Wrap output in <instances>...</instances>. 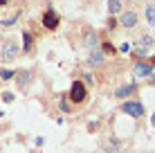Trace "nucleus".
Instances as JSON below:
<instances>
[{"label": "nucleus", "mask_w": 155, "mask_h": 153, "mask_svg": "<svg viewBox=\"0 0 155 153\" xmlns=\"http://www.w3.org/2000/svg\"><path fill=\"white\" fill-rule=\"evenodd\" d=\"M119 110H124L128 117H135V119H142L146 115V108H144L142 101H124Z\"/></svg>", "instance_id": "obj_1"}, {"label": "nucleus", "mask_w": 155, "mask_h": 153, "mask_svg": "<svg viewBox=\"0 0 155 153\" xmlns=\"http://www.w3.org/2000/svg\"><path fill=\"white\" fill-rule=\"evenodd\" d=\"M88 99V88H85L83 81H74L72 88H70V101L74 104H83Z\"/></svg>", "instance_id": "obj_2"}, {"label": "nucleus", "mask_w": 155, "mask_h": 153, "mask_svg": "<svg viewBox=\"0 0 155 153\" xmlns=\"http://www.w3.org/2000/svg\"><path fill=\"white\" fill-rule=\"evenodd\" d=\"M137 23H140V14L135 12V9H124L119 16V25L124 29H133V27H137Z\"/></svg>", "instance_id": "obj_3"}, {"label": "nucleus", "mask_w": 155, "mask_h": 153, "mask_svg": "<svg viewBox=\"0 0 155 153\" xmlns=\"http://www.w3.org/2000/svg\"><path fill=\"white\" fill-rule=\"evenodd\" d=\"M133 72H135V77H140V79H151L153 72H155V68L148 61H137L135 68H133Z\"/></svg>", "instance_id": "obj_4"}, {"label": "nucleus", "mask_w": 155, "mask_h": 153, "mask_svg": "<svg viewBox=\"0 0 155 153\" xmlns=\"http://www.w3.org/2000/svg\"><path fill=\"white\" fill-rule=\"evenodd\" d=\"M58 25H61V18H58V14L52 12V9H47V12L43 14V27L50 29V32H54V29H58Z\"/></svg>", "instance_id": "obj_5"}, {"label": "nucleus", "mask_w": 155, "mask_h": 153, "mask_svg": "<svg viewBox=\"0 0 155 153\" xmlns=\"http://www.w3.org/2000/svg\"><path fill=\"white\" fill-rule=\"evenodd\" d=\"M18 52H20V47H18V43H16L14 38H9L7 43H5V47H2V56H5V61H14L16 56H18Z\"/></svg>", "instance_id": "obj_6"}, {"label": "nucleus", "mask_w": 155, "mask_h": 153, "mask_svg": "<svg viewBox=\"0 0 155 153\" xmlns=\"http://www.w3.org/2000/svg\"><path fill=\"white\" fill-rule=\"evenodd\" d=\"M106 59V54H104V50H90V54H88V65L90 68H97L101 65Z\"/></svg>", "instance_id": "obj_7"}, {"label": "nucleus", "mask_w": 155, "mask_h": 153, "mask_svg": "<svg viewBox=\"0 0 155 153\" xmlns=\"http://www.w3.org/2000/svg\"><path fill=\"white\" fill-rule=\"evenodd\" d=\"M31 79H34V75H31L29 70H20L16 72V83H18V88H27L31 83Z\"/></svg>", "instance_id": "obj_8"}, {"label": "nucleus", "mask_w": 155, "mask_h": 153, "mask_svg": "<svg viewBox=\"0 0 155 153\" xmlns=\"http://www.w3.org/2000/svg\"><path fill=\"white\" fill-rule=\"evenodd\" d=\"M133 92H137V86L135 83H126V86H119L115 90V97L117 99H126V97H130Z\"/></svg>", "instance_id": "obj_9"}, {"label": "nucleus", "mask_w": 155, "mask_h": 153, "mask_svg": "<svg viewBox=\"0 0 155 153\" xmlns=\"http://www.w3.org/2000/svg\"><path fill=\"white\" fill-rule=\"evenodd\" d=\"M155 45V36L148 34V32H144V34L137 36V47H144V50H148V47Z\"/></svg>", "instance_id": "obj_10"}, {"label": "nucleus", "mask_w": 155, "mask_h": 153, "mask_svg": "<svg viewBox=\"0 0 155 153\" xmlns=\"http://www.w3.org/2000/svg\"><path fill=\"white\" fill-rule=\"evenodd\" d=\"M144 18H146V23L155 27V2H146L144 5Z\"/></svg>", "instance_id": "obj_11"}, {"label": "nucleus", "mask_w": 155, "mask_h": 153, "mask_svg": "<svg viewBox=\"0 0 155 153\" xmlns=\"http://www.w3.org/2000/svg\"><path fill=\"white\" fill-rule=\"evenodd\" d=\"M97 43H99V38H97V34H94V32H88V34L83 36V45L90 47V50H97Z\"/></svg>", "instance_id": "obj_12"}, {"label": "nucleus", "mask_w": 155, "mask_h": 153, "mask_svg": "<svg viewBox=\"0 0 155 153\" xmlns=\"http://www.w3.org/2000/svg\"><path fill=\"white\" fill-rule=\"evenodd\" d=\"M124 12V5H121V0H108V14L110 16H117Z\"/></svg>", "instance_id": "obj_13"}, {"label": "nucleus", "mask_w": 155, "mask_h": 153, "mask_svg": "<svg viewBox=\"0 0 155 153\" xmlns=\"http://www.w3.org/2000/svg\"><path fill=\"white\" fill-rule=\"evenodd\" d=\"M130 56H133V59H135V61H144V59H146V56H148V50H144V47H133V50H130Z\"/></svg>", "instance_id": "obj_14"}, {"label": "nucleus", "mask_w": 155, "mask_h": 153, "mask_svg": "<svg viewBox=\"0 0 155 153\" xmlns=\"http://www.w3.org/2000/svg\"><path fill=\"white\" fill-rule=\"evenodd\" d=\"M18 23V12H16L14 16H9V18H2L0 20V25H2V27H12V25H16Z\"/></svg>", "instance_id": "obj_15"}, {"label": "nucleus", "mask_w": 155, "mask_h": 153, "mask_svg": "<svg viewBox=\"0 0 155 153\" xmlns=\"http://www.w3.org/2000/svg\"><path fill=\"white\" fill-rule=\"evenodd\" d=\"M23 50L25 52H31V34H29V32H25V34H23Z\"/></svg>", "instance_id": "obj_16"}, {"label": "nucleus", "mask_w": 155, "mask_h": 153, "mask_svg": "<svg viewBox=\"0 0 155 153\" xmlns=\"http://www.w3.org/2000/svg\"><path fill=\"white\" fill-rule=\"evenodd\" d=\"M14 75H16V72H12V70H2V72H0V79H2V81H9Z\"/></svg>", "instance_id": "obj_17"}, {"label": "nucleus", "mask_w": 155, "mask_h": 153, "mask_svg": "<svg viewBox=\"0 0 155 153\" xmlns=\"http://www.w3.org/2000/svg\"><path fill=\"white\" fill-rule=\"evenodd\" d=\"M61 110H63V113H70V108H68V101H61Z\"/></svg>", "instance_id": "obj_18"}, {"label": "nucleus", "mask_w": 155, "mask_h": 153, "mask_svg": "<svg viewBox=\"0 0 155 153\" xmlns=\"http://www.w3.org/2000/svg\"><path fill=\"white\" fill-rule=\"evenodd\" d=\"M148 83H151V86L155 88V72H153V77H151V79H148Z\"/></svg>", "instance_id": "obj_19"}, {"label": "nucleus", "mask_w": 155, "mask_h": 153, "mask_svg": "<svg viewBox=\"0 0 155 153\" xmlns=\"http://www.w3.org/2000/svg\"><path fill=\"white\" fill-rule=\"evenodd\" d=\"M148 63H151V65L155 68V56H151V59H148Z\"/></svg>", "instance_id": "obj_20"}, {"label": "nucleus", "mask_w": 155, "mask_h": 153, "mask_svg": "<svg viewBox=\"0 0 155 153\" xmlns=\"http://www.w3.org/2000/svg\"><path fill=\"white\" fill-rule=\"evenodd\" d=\"M5 5H7V0H0V9H2V7H5Z\"/></svg>", "instance_id": "obj_21"}, {"label": "nucleus", "mask_w": 155, "mask_h": 153, "mask_svg": "<svg viewBox=\"0 0 155 153\" xmlns=\"http://www.w3.org/2000/svg\"><path fill=\"white\" fill-rule=\"evenodd\" d=\"M151 124H153V126H155V115H153V117H151Z\"/></svg>", "instance_id": "obj_22"}, {"label": "nucleus", "mask_w": 155, "mask_h": 153, "mask_svg": "<svg viewBox=\"0 0 155 153\" xmlns=\"http://www.w3.org/2000/svg\"><path fill=\"white\" fill-rule=\"evenodd\" d=\"M0 117H2V110H0Z\"/></svg>", "instance_id": "obj_23"}]
</instances>
